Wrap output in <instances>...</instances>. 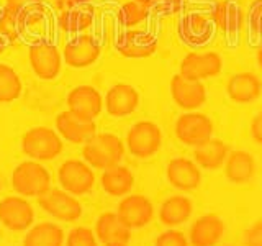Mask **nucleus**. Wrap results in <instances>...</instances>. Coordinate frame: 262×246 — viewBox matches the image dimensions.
Listing matches in <instances>:
<instances>
[{
    "label": "nucleus",
    "mask_w": 262,
    "mask_h": 246,
    "mask_svg": "<svg viewBox=\"0 0 262 246\" xmlns=\"http://www.w3.org/2000/svg\"><path fill=\"white\" fill-rule=\"evenodd\" d=\"M154 246H190V241L187 240V236L182 232L170 228L156 238Z\"/></svg>",
    "instance_id": "obj_30"
},
{
    "label": "nucleus",
    "mask_w": 262,
    "mask_h": 246,
    "mask_svg": "<svg viewBox=\"0 0 262 246\" xmlns=\"http://www.w3.org/2000/svg\"><path fill=\"white\" fill-rule=\"evenodd\" d=\"M193 212L192 200L185 195H172L166 202H162L159 209V220L162 225L176 228L188 221Z\"/></svg>",
    "instance_id": "obj_20"
},
{
    "label": "nucleus",
    "mask_w": 262,
    "mask_h": 246,
    "mask_svg": "<svg viewBox=\"0 0 262 246\" xmlns=\"http://www.w3.org/2000/svg\"><path fill=\"white\" fill-rule=\"evenodd\" d=\"M187 28L192 36H203L208 33V22L202 15H192L187 22Z\"/></svg>",
    "instance_id": "obj_31"
},
{
    "label": "nucleus",
    "mask_w": 262,
    "mask_h": 246,
    "mask_svg": "<svg viewBox=\"0 0 262 246\" xmlns=\"http://www.w3.org/2000/svg\"><path fill=\"white\" fill-rule=\"evenodd\" d=\"M213 123L205 113L188 112L176 121V136L187 146H202L211 139Z\"/></svg>",
    "instance_id": "obj_7"
},
{
    "label": "nucleus",
    "mask_w": 262,
    "mask_h": 246,
    "mask_svg": "<svg viewBox=\"0 0 262 246\" xmlns=\"http://www.w3.org/2000/svg\"><path fill=\"white\" fill-rule=\"evenodd\" d=\"M170 94L180 109L193 112L207 102V89L202 80H188L180 74L170 79Z\"/></svg>",
    "instance_id": "obj_10"
},
{
    "label": "nucleus",
    "mask_w": 262,
    "mask_h": 246,
    "mask_svg": "<svg viewBox=\"0 0 262 246\" xmlns=\"http://www.w3.org/2000/svg\"><path fill=\"white\" fill-rule=\"evenodd\" d=\"M195 161L203 169H218L225 164L228 158V146L221 139H210L202 146L195 148Z\"/></svg>",
    "instance_id": "obj_25"
},
{
    "label": "nucleus",
    "mask_w": 262,
    "mask_h": 246,
    "mask_svg": "<svg viewBox=\"0 0 262 246\" xmlns=\"http://www.w3.org/2000/svg\"><path fill=\"white\" fill-rule=\"evenodd\" d=\"M251 133H252V138L256 139L259 145H262V112L254 117L251 123Z\"/></svg>",
    "instance_id": "obj_34"
},
{
    "label": "nucleus",
    "mask_w": 262,
    "mask_h": 246,
    "mask_svg": "<svg viewBox=\"0 0 262 246\" xmlns=\"http://www.w3.org/2000/svg\"><path fill=\"white\" fill-rule=\"evenodd\" d=\"M156 41L151 36L141 35V33H131L125 38V43L120 45V51L125 56L131 57H144L154 53Z\"/></svg>",
    "instance_id": "obj_26"
},
{
    "label": "nucleus",
    "mask_w": 262,
    "mask_h": 246,
    "mask_svg": "<svg viewBox=\"0 0 262 246\" xmlns=\"http://www.w3.org/2000/svg\"><path fill=\"white\" fill-rule=\"evenodd\" d=\"M215 23L225 33H234L239 27V8L234 4L220 2L215 8Z\"/></svg>",
    "instance_id": "obj_28"
},
{
    "label": "nucleus",
    "mask_w": 262,
    "mask_h": 246,
    "mask_svg": "<svg viewBox=\"0 0 262 246\" xmlns=\"http://www.w3.org/2000/svg\"><path fill=\"white\" fill-rule=\"evenodd\" d=\"M257 61H259V66L262 68V46L259 48V53H257Z\"/></svg>",
    "instance_id": "obj_37"
},
{
    "label": "nucleus",
    "mask_w": 262,
    "mask_h": 246,
    "mask_svg": "<svg viewBox=\"0 0 262 246\" xmlns=\"http://www.w3.org/2000/svg\"><path fill=\"white\" fill-rule=\"evenodd\" d=\"M21 94V80L13 68L0 64V102H13Z\"/></svg>",
    "instance_id": "obj_27"
},
{
    "label": "nucleus",
    "mask_w": 262,
    "mask_h": 246,
    "mask_svg": "<svg viewBox=\"0 0 262 246\" xmlns=\"http://www.w3.org/2000/svg\"><path fill=\"white\" fill-rule=\"evenodd\" d=\"M228 97L234 102L248 104L256 100L260 95V82L251 72H239L228 80L226 86Z\"/></svg>",
    "instance_id": "obj_21"
},
{
    "label": "nucleus",
    "mask_w": 262,
    "mask_h": 246,
    "mask_svg": "<svg viewBox=\"0 0 262 246\" xmlns=\"http://www.w3.org/2000/svg\"><path fill=\"white\" fill-rule=\"evenodd\" d=\"M252 25L254 28H256L260 35H262V4L257 5V8L254 10V15H252Z\"/></svg>",
    "instance_id": "obj_35"
},
{
    "label": "nucleus",
    "mask_w": 262,
    "mask_h": 246,
    "mask_svg": "<svg viewBox=\"0 0 262 246\" xmlns=\"http://www.w3.org/2000/svg\"><path fill=\"white\" fill-rule=\"evenodd\" d=\"M95 235L103 244H128L131 240V230L113 212H105L98 217Z\"/></svg>",
    "instance_id": "obj_18"
},
{
    "label": "nucleus",
    "mask_w": 262,
    "mask_h": 246,
    "mask_svg": "<svg viewBox=\"0 0 262 246\" xmlns=\"http://www.w3.org/2000/svg\"><path fill=\"white\" fill-rule=\"evenodd\" d=\"M225 235V221L218 215H203L190 227L188 241L192 246H216Z\"/></svg>",
    "instance_id": "obj_14"
},
{
    "label": "nucleus",
    "mask_w": 262,
    "mask_h": 246,
    "mask_svg": "<svg viewBox=\"0 0 262 246\" xmlns=\"http://www.w3.org/2000/svg\"><path fill=\"white\" fill-rule=\"evenodd\" d=\"M56 130L59 136L74 143V145H84L95 135L97 125L94 120H85L79 115L72 113L71 110L62 112L56 118Z\"/></svg>",
    "instance_id": "obj_12"
},
{
    "label": "nucleus",
    "mask_w": 262,
    "mask_h": 246,
    "mask_svg": "<svg viewBox=\"0 0 262 246\" xmlns=\"http://www.w3.org/2000/svg\"><path fill=\"white\" fill-rule=\"evenodd\" d=\"M117 215L129 230H139L151 223V220L154 218V207L146 195L131 194L121 199L117 209Z\"/></svg>",
    "instance_id": "obj_8"
},
{
    "label": "nucleus",
    "mask_w": 262,
    "mask_h": 246,
    "mask_svg": "<svg viewBox=\"0 0 262 246\" xmlns=\"http://www.w3.org/2000/svg\"><path fill=\"white\" fill-rule=\"evenodd\" d=\"M256 174V159L248 151H233L225 161V176L234 184H246Z\"/></svg>",
    "instance_id": "obj_22"
},
{
    "label": "nucleus",
    "mask_w": 262,
    "mask_h": 246,
    "mask_svg": "<svg viewBox=\"0 0 262 246\" xmlns=\"http://www.w3.org/2000/svg\"><path fill=\"white\" fill-rule=\"evenodd\" d=\"M246 246H262V220H257L246 232Z\"/></svg>",
    "instance_id": "obj_33"
},
{
    "label": "nucleus",
    "mask_w": 262,
    "mask_h": 246,
    "mask_svg": "<svg viewBox=\"0 0 262 246\" xmlns=\"http://www.w3.org/2000/svg\"><path fill=\"white\" fill-rule=\"evenodd\" d=\"M105 246H128V244H105Z\"/></svg>",
    "instance_id": "obj_38"
},
{
    "label": "nucleus",
    "mask_w": 262,
    "mask_h": 246,
    "mask_svg": "<svg viewBox=\"0 0 262 246\" xmlns=\"http://www.w3.org/2000/svg\"><path fill=\"white\" fill-rule=\"evenodd\" d=\"M33 2H36V0H7V4L10 5L12 8H15V10H18V8H23L27 7Z\"/></svg>",
    "instance_id": "obj_36"
},
{
    "label": "nucleus",
    "mask_w": 262,
    "mask_h": 246,
    "mask_svg": "<svg viewBox=\"0 0 262 246\" xmlns=\"http://www.w3.org/2000/svg\"><path fill=\"white\" fill-rule=\"evenodd\" d=\"M82 156L87 164L97 169H108L120 164L125 156V145L113 133H95L84 143Z\"/></svg>",
    "instance_id": "obj_1"
},
{
    "label": "nucleus",
    "mask_w": 262,
    "mask_h": 246,
    "mask_svg": "<svg viewBox=\"0 0 262 246\" xmlns=\"http://www.w3.org/2000/svg\"><path fill=\"white\" fill-rule=\"evenodd\" d=\"M57 179L66 192L72 195H84L94 189L95 174L92 166L80 159H68L57 171Z\"/></svg>",
    "instance_id": "obj_5"
},
{
    "label": "nucleus",
    "mask_w": 262,
    "mask_h": 246,
    "mask_svg": "<svg viewBox=\"0 0 262 246\" xmlns=\"http://www.w3.org/2000/svg\"><path fill=\"white\" fill-rule=\"evenodd\" d=\"M167 180L179 191H193L202 180L200 168L187 158H174L167 164Z\"/></svg>",
    "instance_id": "obj_15"
},
{
    "label": "nucleus",
    "mask_w": 262,
    "mask_h": 246,
    "mask_svg": "<svg viewBox=\"0 0 262 246\" xmlns=\"http://www.w3.org/2000/svg\"><path fill=\"white\" fill-rule=\"evenodd\" d=\"M221 57L213 53H188L180 63V76L188 80H202L221 72Z\"/></svg>",
    "instance_id": "obj_11"
},
{
    "label": "nucleus",
    "mask_w": 262,
    "mask_h": 246,
    "mask_svg": "<svg viewBox=\"0 0 262 246\" xmlns=\"http://www.w3.org/2000/svg\"><path fill=\"white\" fill-rule=\"evenodd\" d=\"M30 64L38 77L51 80L61 71V54L53 45H36L30 49Z\"/></svg>",
    "instance_id": "obj_16"
},
{
    "label": "nucleus",
    "mask_w": 262,
    "mask_h": 246,
    "mask_svg": "<svg viewBox=\"0 0 262 246\" xmlns=\"http://www.w3.org/2000/svg\"><path fill=\"white\" fill-rule=\"evenodd\" d=\"M135 186V176L126 166L108 168L102 174V187L103 191L113 197H125Z\"/></svg>",
    "instance_id": "obj_23"
},
{
    "label": "nucleus",
    "mask_w": 262,
    "mask_h": 246,
    "mask_svg": "<svg viewBox=\"0 0 262 246\" xmlns=\"http://www.w3.org/2000/svg\"><path fill=\"white\" fill-rule=\"evenodd\" d=\"M68 105L72 113L85 120H94L103 109V98L92 86L74 87L68 95Z\"/></svg>",
    "instance_id": "obj_13"
},
{
    "label": "nucleus",
    "mask_w": 262,
    "mask_h": 246,
    "mask_svg": "<svg viewBox=\"0 0 262 246\" xmlns=\"http://www.w3.org/2000/svg\"><path fill=\"white\" fill-rule=\"evenodd\" d=\"M123 16H125L126 25H136L144 18V10L136 4H126L123 7Z\"/></svg>",
    "instance_id": "obj_32"
},
{
    "label": "nucleus",
    "mask_w": 262,
    "mask_h": 246,
    "mask_svg": "<svg viewBox=\"0 0 262 246\" xmlns=\"http://www.w3.org/2000/svg\"><path fill=\"white\" fill-rule=\"evenodd\" d=\"M98 56H100V48L90 36L72 39L64 48V61L71 68H87L98 59Z\"/></svg>",
    "instance_id": "obj_19"
},
{
    "label": "nucleus",
    "mask_w": 262,
    "mask_h": 246,
    "mask_svg": "<svg viewBox=\"0 0 262 246\" xmlns=\"http://www.w3.org/2000/svg\"><path fill=\"white\" fill-rule=\"evenodd\" d=\"M66 235L62 228L51 221H43L28 228L23 238V246H62Z\"/></svg>",
    "instance_id": "obj_24"
},
{
    "label": "nucleus",
    "mask_w": 262,
    "mask_h": 246,
    "mask_svg": "<svg viewBox=\"0 0 262 246\" xmlns=\"http://www.w3.org/2000/svg\"><path fill=\"white\" fill-rule=\"evenodd\" d=\"M66 246H98V238L90 228L76 227L66 238Z\"/></svg>",
    "instance_id": "obj_29"
},
{
    "label": "nucleus",
    "mask_w": 262,
    "mask_h": 246,
    "mask_svg": "<svg viewBox=\"0 0 262 246\" xmlns=\"http://www.w3.org/2000/svg\"><path fill=\"white\" fill-rule=\"evenodd\" d=\"M35 210L21 195H8L0 202V223L12 232H25L33 225Z\"/></svg>",
    "instance_id": "obj_9"
},
{
    "label": "nucleus",
    "mask_w": 262,
    "mask_h": 246,
    "mask_svg": "<svg viewBox=\"0 0 262 246\" xmlns=\"http://www.w3.org/2000/svg\"><path fill=\"white\" fill-rule=\"evenodd\" d=\"M23 153L35 161H49L62 151L59 133L48 127H35L21 138Z\"/></svg>",
    "instance_id": "obj_3"
},
{
    "label": "nucleus",
    "mask_w": 262,
    "mask_h": 246,
    "mask_svg": "<svg viewBox=\"0 0 262 246\" xmlns=\"http://www.w3.org/2000/svg\"><path fill=\"white\" fill-rule=\"evenodd\" d=\"M162 143V131L152 121H138L129 128L126 136L128 151L139 159L151 158L158 153Z\"/></svg>",
    "instance_id": "obj_4"
},
{
    "label": "nucleus",
    "mask_w": 262,
    "mask_h": 246,
    "mask_svg": "<svg viewBox=\"0 0 262 246\" xmlns=\"http://www.w3.org/2000/svg\"><path fill=\"white\" fill-rule=\"evenodd\" d=\"M39 207L59 221H76L82 217V205L72 194L64 189H49L46 194L38 197Z\"/></svg>",
    "instance_id": "obj_6"
},
{
    "label": "nucleus",
    "mask_w": 262,
    "mask_h": 246,
    "mask_svg": "<svg viewBox=\"0 0 262 246\" xmlns=\"http://www.w3.org/2000/svg\"><path fill=\"white\" fill-rule=\"evenodd\" d=\"M139 104L138 90L129 84L113 86L105 97V107L112 117H126L133 113Z\"/></svg>",
    "instance_id": "obj_17"
},
{
    "label": "nucleus",
    "mask_w": 262,
    "mask_h": 246,
    "mask_svg": "<svg viewBox=\"0 0 262 246\" xmlns=\"http://www.w3.org/2000/svg\"><path fill=\"white\" fill-rule=\"evenodd\" d=\"M12 187L21 197H41L51 187V176L39 161H23L12 172Z\"/></svg>",
    "instance_id": "obj_2"
}]
</instances>
